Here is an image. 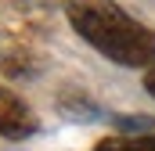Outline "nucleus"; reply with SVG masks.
Instances as JSON below:
<instances>
[{
    "label": "nucleus",
    "instance_id": "1",
    "mask_svg": "<svg viewBox=\"0 0 155 151\" xmlns=\"http://www.w3.org/2000/svg\"><path fill=\"white\" fill-rule=\"evenodd\" d=\"M65 14L79 36L94 50H101L116 65H152L155 61V33L130 18L112 0H69Z\"/></svg>",
    "mask_w": 155,
    "mask_h": 151
},
{
    "label": "nucleus",
    "instance_id": "2",
    "mask_svg": "<svg viewBox=\"0 0 155 151\" xmlns=\"http://www.w3.org/2000/svg\"><path fill=\"white\" fill-rule=\"evenodd\" d=\"M0 133L11 137V140H22V137H33L36 133V115L33 108L11 94L7 86H0Z\"/></svg>",
    "mask_w": 155,
    "mask_h": 151
},
{
    "label": "nucleus",
    "instance_id": "3",
    "mask_svg": "<svg viewBox=\"0 0 155 151\" xmlns=\"http://www.w3.org/2000/svg\"><path fill=\"white\" fill-rule=\"evenodd\" d=\"M94 151H155V133L148 137H105Z\"/></svg>",
    "mask_w": 155,
    "mask_h": 151
},
{
    "label": "nucleus",
    "instance_id": "4",
    "mask_svg": "<svg viewBox=\"0 0 155 151\" xmlns=\"http://www.w3.org/2000/svg\"><path fill=\"white\" fill-rule=\"evenodd\" d=\"M119 126H123V130H152L148 119H119Z\"/></svg>",
    "mask_w": 155,
    "mask_h": 151
},
{
    "label": "nucleus",
    "instance_id": "5",
    "mask_svg": "<svg viewBox=\"0 0 155 151\" xmlns=\"http://www.w3.org/2000/svg\"><path fill=\"white\" fill-rule=\"evenodd\" d=\"M144 86H148V94H152V97H155V69H152V72H148V76H144Z\"/></svg>",
    "mask_w": 155,
    "mask_h": 151
}]
</instances>
